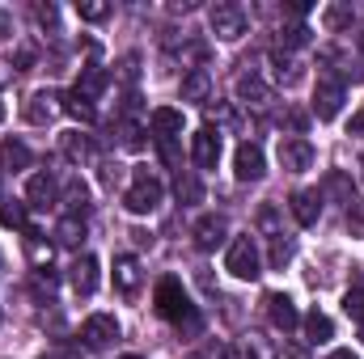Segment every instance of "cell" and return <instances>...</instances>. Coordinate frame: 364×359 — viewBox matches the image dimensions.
<instances>
[{"label": "cell", "instance_id": "cell-23", "mask_svg": "<svg viewBox=\"0 0 364 359\" xmlns=\"http://www.w3.org/2000/svg\"><path fill=\"white\" fill-rule=\"evenodd\" d=\"M102 89H106V72H102V68H85V72H81V81H77V93L93 101Z\"/></svg>", "mask_w": 364, "mask_h": 359}, {"label": "cell", "instance_id": "cell-14", "mask_svg": "<svg viewBox=\"0 0 364 359\" xmlns=\"http://www.w3.org/2000/svg\"><path fill=\"white\" fill-rule=\"evenodd\" d=\"M237 101H246V106H267V101H272V85H267L259 72H242V77H237Z\"/></svg>", "mask_w": 364, "mask_h": 359}, {"label": "cell", "instance_id": "cell-41", "mask_svg": "<svg viewBox=\"0 0 364 359\" xmlns=\"http://www.w3.org/2000/svg\"><path fill=\"white\" fill-rule=\"evenodd\" d=\"M360 51H364V34H360Z\"/></svg>", "mask_w": 364, "mask_h": 359}, {"label": "cell", "instance_id": "cell-22", "mask_svg": "<svg viewBox=\"0 0 364 359\" xmlns=\"http://www.w3.org/2000/svg\"><path fill=\"white\" fill-rule=\"evenodd\" d=\"M55 237H60V245L77 250V245L85 241V220H81V216H64V220H60V228H55Z\"/></svg>", "mask_w": 364, "mask_h": 359}, {"label": "cell", "instance_id": "cell-28", "mask_svg": "<svg viewBox=\"0 0 364 359\" xmlns=\"http://www.w3.org/2000/svg\"><path fill=\"white\" fill-rule=\"evenodd\" d=\"M343 313H348L352 321H364V287H348V296H343Z\"/></svg>", "mask_w": 364, "mask_h": 359}, {"label": "cell", "instance_id": "cell-4", "mask_svg": "<svg viewBox=\"0 0 364 359\" xmlns=\"http://www.w3.org/2000/svg\"><path fill=\"white\" fill-rule=\"evenodd\" d=\"M208 26H212V34L220 43H237L246 34V9L233 4V0H220V4L208 9Z\"/></svg>", "mask_w": 364, "mask_h": 359}, {"label": "cell", "instance_id": "cell-26", "mask_svg": "<svg viewBox=\"0 0 364 359\" xmlns=\"http://www.w3.org/2000/svg\"><path fill=\"white\" fill-rule=\"evenodd\" d=\"M0 224L4 228H26V203H0Z\"/></svg>", "mask_w": 364, "mask_h": 359}, {"label": "cell", "instance_id": "cell-10", "mask_svg": "<svg viewBox=\"0 0 364 359\" xmlns=\"http://www.w3.org/2000/svg\"><path fill=\"white\" fill-rule=\"evenodd\" d=\"M267 317H272V326L279 330V334H292V330L301 326V313H296V304H292L284 292L267 296Z\"/></svg>", "mask_w": 364, "mask_h": 359}, {"label": "cell", "instance_id": "cell-13", "mask_svg": "<svg viewBox=\"0 0 364 359\" xmlns=\"http://www.w3.org/2000/svg\"><path fill=\"white\" fill-rule=\"evenodd\" d=\"M288 207H292V216H296V224H318V216H322V194L318 190H296L292 199H288Z\"/></svg>", "mask_w": 364, "mask_h": 359}, {"label": "cell", "instance_id": "cell-12", "mask_svg": "<svg viewBox=\"0 0 364 359\" xmlns=\"http://www.w3.org/2000/svg\"><path fill=\"white\" fill-rule=\"evenodd\" d=\"M339 106H343V85L339 81H318V89H314V114L318 118H335Z\"/></svg>", "mask_w": 364, "mask_h": 359}, {"label": "cell", "instance_id": "cell-38", "mask_svg": "<svg viewBox=\"0 0 364 359\" xmlns=\"http://www.w3.org/2000/svg\"><path fill=\"white\" fill-rule=\"evenodd\" d=\"M0 123H4V101H0Z\"/></svg>", "mask_w": 364, "mask_h": 359}, {"label": "cell", "instance_id": "cell-39", "mask_svg": "<svg viewBox=\"0 0 364 359\" xmlns=\"http://www.w3.org/2000/svg\"><path fill=\"white\" fill-rule=\"evenodd\" d=\"M0 38H4V17H0Z\"/></svg>", "mask_w": 364, "mask_h": 359}, {"label": "cell", "instance_id": "cell-15", "mask_svg": "<svg viewBox=\"0 0 364 359\" xmlns=\"http://www.w3.org/2000/svg\"><path fill=\"white\" fill-rule=\"evenodd\" d=\"M114 287L132 300L136 292H140V263L132 258V254H123V258H114Z\"/></svg>", "mask_w": 364, "mask_h": 359}, {"label": "cell", "instance_id": "cell-2", "mask_svg": "<svg viewBox=\"0 0 364 359\" xmlns=\"http://www.w3.org/2000/svg\"><path fill=\"white\" fill-rule=\"evenodd\" d=\"M123 207H127L132 216H149V211H157V207H161V182L153 178L149 170H136V174H132V186H127V194H123Z\"/></svg>", "mask_w": 364, "mask_h": 359}, {"label": "cell", "instance_id": "cell-25", "mask_svg": "<svg viewBox=\"0 0 364 359\" xmlns=\"http://www.w3.org/2000/svg\"><path fill=\"white\" fill-rule=\"evenodd\" d=\"M64 110H68L73 118H81V123H93V114H97V110H93V101H90V97H81L77 89L64 97Z\"/></svg>", "mask_w": 364, "mask_h": 359}, {"label": "cell", "instance_id": "cell-40", "mask_svg": "<svg viewBox=\"0 0 364 359\" xmlns=\"http://www.w3.org/2000/svg\"><path fill=\"white\" fill-rule=\"evenodd\" d=\"M360 343H364V321H360Z\"/></svg>", "mask_w": 364, "mask_h": 359}, {"label": "cell", "instance_id": "cell-8", "mask_svg": "<svg viewBox=\"0 0 364 359\" xmlns=\"http://www.w3.org/2000/svg\"><path fill=\"white\" fill-rule=\"evenodd\" d=\"M191 157H195L199 170H216V161H220V136L212 127H199L191 136Z\"/></svg>", "mask_w": 364, "mask_h": 359}, {"label": "cell", "instance_id": "cell-35", "mask_svg": "<svg viewBox=\"0 0 364 359\" xmlns=\"http://www.w3.org/2000/svg\"><path fill=\"white\" fill-rule=\"evenodd\" d=\"M38 21L51 26V21H55V9H51V4H38Z\"/></svg>", "mask_w": 364, "mask_h": 359}, {"label": "cell", "instance_id": "cell-43", "mask_svg": "<svg viewBox=\"0 0 364 359\" xmlns=\"http://www.w3.org/2000/svg\"><path fill=\"white\" fill-rule=\"evenodd\" d=\"M360 118H364V114H360Z\"/></svg>", "mask_w": 364, "mask_h": 359}, {"label": "cell", "instance_id": "cell-34", "mask_svg": "<svg viewBox=\"0 0 364 359\" xmlns=\"http://www.w3.org/2000/svg\"><path fill=\"white\" fill-rule=\"evenodd\" d=\"M30 64H34V51H30V47H21V51H17V72H26Z\"/></svg>", "mask_w": 364, "mask_h": 359}, {"label": "cell", "instance_id": "cell-18", "mask_svg": "<svg viewBox=\"0 0 364 359\" xmlns=\"http://www.w3.org/2000/svg\"><path fill=\"white\" fill-rule=\"evenodd\" d=\"M55 101H60L55 93L38 89L34 97H30V106H26V118H30V123H38V127H43V123H51V118H55V110H60Z\"/></svg>", "mask_w": 364, "mask_h": 359}, {"label": "cell", "instance_id": "cell-30", "mask_svg": "<svg viewBox=\"0 0 364 359\" xmlns=\"http://www.w3.org/2000/svg\"><path fill=\"white\" fill-rule=\"evenodd\" d=\"M174 190H178V199H186V203H195V199H199V182H195V174H186V170H178V182H174Z\"/></svg>", "mask_w": 364, "mask_h": 359}, {"label": "cell", "instance_id": "cell-5", "mask_svg": "<svg viewBox=\"0 0 364 359\" xmlns=\"http://www.w3.org/2000/svg\"><path fill=\"white\" fill-rule=\"evenodd\" d=\"M114 338H119V321H114L110 313H93V317H85V326H81V343H85L90 351L110 347Z\"/></svg>", "mask_w": 364, "mask_h": 359}, {"label": "cell", "instance_id": "cell-32", "mask_svg": "<svg viewBox=\"0 0 364 359\" xmlns=\"http://www.w3.org/2000/svg\"><path fill=\"white\" fill-rule=\"evenodd\" d=\"M279 38H284V47H305V43H309V30H305V26H292V30H284Z\"/></svg>", "mask_w": 364, "mask_h": 359}, {"label": "cell", "instance_id": "cell-7", "mask_svg": "<svg viewBox=\"0 0 364 359\" xmlns=\"http://www.w3.org/2000/svg\"><path fill=\"white\" fill-rule=\"evenodd\" d=\"M279 165H284L288 174H305V170L314 165V144H309V140H301V136L279 140Z\"/></svg>", "mask_w": 364, "mask_h": 359}, {"label": "cell", "instance_id": "cell-24", "mask_svg": "<svg viewBox=\"0 0 364 359\" xmlns=\"http://www.w3.org/2000/svg\"><path fill=\"white\" fill-rule=\"evenodd\" d=\"M64 153H68L73 161H85V157H93V140L81 136V131H68V136H64Z\"/></svg>", "mask_w": 364, "mask_h": 359}, {"label": "cell", "instance_id": "cell-9", "mask_svg": "<svg viewBox=\"0 0 364 359\" xmlns=\"http://www.w3.org/2000/svg\"><path fill=\"white\" fill-rule=\"evenodd\" d=\"M225 237H229V224H225V216L208 211V216H199V220H195V245H199V250H216Z\"/></svg>", "mask_w": 364, "mask_h": 359}, {"label": "cell", "instance_id": "cell-16", "mask_svg": "<svg viewBox=\"0 0 364 359\" xmlns=\"http://www.w3.org/2000/svg\"><path fill=\"white\" fill-rule=\"evenodd\" d=\"M149 127H153L157 140H174V136H182V110H170V106L153 110L149 114Z\"/></svg>", "mask_w": 364, "mask_h": 359}, {"label": "cell", "instance_id": "cell-42", "mask_svg": "<svg viewBox=\"0 0 364 359\" xmlns=\"http://www.w3.org/2000/svg\"><path fill=\"white\" fill-rule=\"evenodd\" d=\"M123 359H140V355H123Z\"/></svg>", "mask_w": 364, "mask_h": 359}, {"label": "cell", "instance_id": "cell-6", "mask_svg": "<svg viewBox=\"0 0 364 359\" xmlns=\"http://www.w3.org/2000/svg\"><path fill=\"white\" fill-rule=\"evenodd\" d=\"M233 174L237 182H259L267 174V157H263V148L259 144H237V153H233Z\"/></svg>", "mask_w": 364, "mask_h": 359}, {"label": "cell", "instance_id": "cell-19", "mask_svg": "<svg viewBox=\"0 0 364 359\" xmlns=\"http://www.w3.org/2000/svg\"><path fill=\"white\" fill-rule=\"evenodd\" d=\"M208 93H212V77L203 68H191L182 77V101H208Z\"/></svg>", "mask_w": 364, "mask_h": 359}, {"label": "cell", "instance_id": "cell-31", "mask_svg": "<svg viewBox=\"0 0 364 359\" xmlns=\"http://www.w3.org/2000/svg\"><path fill=\"white\" fill-rule=\"evenodd\" d=\"M77 13H81V17H85V21H102V17H106V13H110V9H106V4H102V0H85V4H77Z\"/></svg>", "mask_w": 364, "mask_h": 359}, {"label": "cell", "instance_id": "cell-33", "mask_svg": "<svg viewBox=\"0 0 364 359\" xmlns=\"http://www.w3.org/2000/svg\"><path fill=\"white\" fill-rule=\"evenodd\" d=\"M343 21H348V13H343V9H326V26H331V30H339Z\"/></svg>", "mask_w": 364, "mask_h": 359}, {"label": "cell", "instance_id": "cell-11", "mask_svg": "<svg viewBox=\"0 0 364 359\" xmlns=\"http://www.w3.org/2000/svg\"><path fill=\"white\" fill-rule=\"evenodd\" d=\"M68 279H73V287L81 292V296H93L97 292V279H102V267H97V258L93 254H81L73 270H68Z\"/></svg>", "mask_w": 364, "mask_h": 359}, {"label": "cell", "instance_id": "cell-20", "mask_svg": "<svg viewBox=\"0 0 364 359\" xmlns=\"http://www.w3.org/2000/svg\"><path fill=\"white\" fill-rule=\"evenodd\" d=\"M305 338H309L314 347H322V343H331V338H335V321H331L326 313H318V309H314V313L305 317Z\"/></svg>", "mask_w": 364, "mask_h": 359}, {"label": "cell", "instance_id": "cell-27", "mask_svg": "<svg viewBox=\"0 0 364 359\" xmlns=\"http://www.w3.org/2000/svg\"><path fill=\"white\" fill-rule=\"evenodd\" d=\"M288 263H292V241H284V233H275L272 237V267L284 270Z\"/></svg>", "mask_w": 364, "mask_h": 359}, {"label": "cell", "instance_id": "cell-17", "mask_svg": "<svg viewBox=\"0 0 364 359\" xmlns=\"http://www.w3.org/2000/svg\"><path fill=\"white\" fill-rule=\"evenodd\" d=\"M26 203H30V207L55 203V178H51V174H34V178L26 182Z\"/></svg>", "mask_w": 364, "mask_h": 359}, {"label": "cell", "instance_id": "cell-36", "mask_svg": "<svg viewBox=\"0 0 364 359\" xmlns=\"http://www.w3.org/2000/svg\"><path fill=\"white\" fill-rule=\"evenodd\" d=\"M331 359H356V351H331Z\"/></svg>", "mask_w": 364, "mask_h": 359}, {"label": "cell", "instance_id": "cell-37", "mask_svg": "<svg viewBox=\"0 0 364 359\" xmlns=\"http://www.w3.org/2000/svg\"><path fill=\"white\" fill-rule=\"evenodd\" d=\"M4 77H9V72H4V64H0V81H4Z\"/></svg>", "mask_w": 364, "mask_h": 359}, {"label": "cell", "instance_id": "cell-3", "mask_svg": "<svg viewBox=\"0 0 364 359\" xmlns=\"http://www.w3.org/2000/svg\"><path fill=\"white\" fill-rule=\"evenodd\" d=\"M225 270H229L233 279H259V275H263V263H259V245H255V237H250V233L229 241Z\"/></svg>", "mask_w": 364, "mask_h": 359}, {"label": "cell", "instance_id": "cell-1", "mask_svg": "<svg viewBox=\"0 0 364 359\" xmlns=\"http://www.w3.org/2000/svg\"><path fill=\"white\" fill-rule=\"evenodd\" d=\"M157 313H161L166 321H174V326H195V304H191V296L182 292L178 279H161V283H157Z\"/></svg>", "mask_w": 364, "mask_h": 359}, {"label": "cell", "instance_id": "cell-21", "mask_svg": "<svg viewBox=\"0 0 364 359\" xmlns=\"http://www.w3.org/2000/svg\"><path fill=\"white\" fill-rule=\"evenodd\" d=\"M0 165H4V170H26V165H30V148H26L21 140H4V144H0Z\"/></svg>", "mask_w": 364, "mask_h": 359}, {"label": "cell", "instance_id": "cell-29", "mask_svg": "<svg viewBox=\"0 0 364 359\" xmlns=\"http://www.w3.org/2000/svg\"><path fill=\"white\" fill-rule=\"evenodd\" d=\"M272 64H275V77H279V81H288V85L296 81V64H292L288 51H272Z\"/></svg>", "mask_w": 364, "mask_h": 359}]
</instances>
